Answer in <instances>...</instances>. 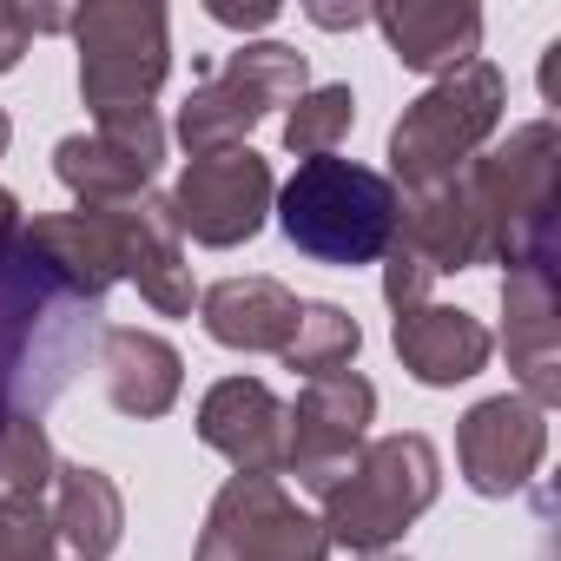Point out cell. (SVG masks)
Wrapping results in <instances>:
<instances>
[{
    "label": "cell",
    "instance_id": "cell-14",
    "mask_svg": "<svg viewBox=\"0 0 561 561\" xmlns=\"http://www.w3.org/2000/svg\"><path fill=\"white\" fill-rule=\"evenodd\" d=\"M198 443L238 476H285V403L264 377H225L198 403Z\"/></svg>",
    "mask_w": 561,
    "mask_h": 561
},
{
    "label": "cell",
    "instance_id": "cell-12",
    "mask_svg": "<svg viewBox=\"0 0 561 561\" xmlns=\"http://www.w3.org/2000/svg\"><path fill=\"white\" fill-rule=\"evenodd\" d=\"M548 456V410L528 397H482L456 430V462L476 495H515Z\"/></svg>",
    "mask_w": 561,
    "mask_h": 561
},
{
    "label": "cell",
    "instance_id": "cell-16",
    "mask_svg": "<svg viewBox=\"0 0 561 561\" xmlns=\"http://www.w3.org/2000/svg\"><path fill=\"white\" fill-rule=\"evenodd\" d=\"M100 383H106V403L119 416H165L185 390V357L159 337V331H139V324H106L100 331Z\"/></svg>",
    "mask_w": 561,
    "mask_h": 561
},
{
    "label": "cell",
    "instance_id": "cell-10",
    "mask_svg": "<svg viewBox=\"0 0 561 561\" xmlns=\"http://www.w3.org/2000/svg\"><path fill=\"white\" fill-rule=\"evenodd\" d=\"M370 416H377V383L357 377V370H337V377H311L305 397L285 410V469L324 495L351 456L370 443Z\"/></svg>",
    "mask_w": 561,
    "mask_h": 561
},
{
    "label": "cell",
    "instance_id": "cell-19",
    "mask_svg": "<svg viewBox=\"0 0 561 561\" xmlns=\"http://www.w3.org/2000/svg\"><path fill=\"white\" fill-rule=\"evenodd\" d=\"M54 528L73 548V561H106L126 535V495L106 469L93 462H60L54 469Z\"/></svg>",
    "mask_w": 561,
    "mask_h": 561
},
{
    "label": "cell",
    "instance_id": "cell-20",
    "mask_svg": "<svg viewBox=\"0 0 561 561\" xmlns=\"http://www.w3.org/2000/svg\"><path fill=\"white\" fill-rule=\"evenodd\" d=\"M126 285H139V298L159 318H192V264H185V238L165 218V198H139V225H133V251H126Z\"/></svg>",
    "mask_w": 561,
    "mask_h": 561
},
{
    "label": "cell",
    "instance_id": "cell-30",
    "mask_svg": "<svg viewBox=\"0 0 561 561\" xmlns=\"http://www.w3.org/2000/svg\"><path fill=\"white\" fill-rule=\"evenodd\" d=\"M364 561H403V554H364Z\"/></svg>",
    "mask_w": 561,
    "mask_h": 561
},
{
    "label": "cell",
    "instance_id": "cell-28",
    "mask_svg": "<svg viewBox=\"0 0 561 561\" xmlns=\"http://www.w3.org/2000/svg\"><path fill=\"white\" fill-rule=\"evenodd\" d=\"M14 225H21V198H14V192H0V238H8Z\"/></svg>",
    "mask_w": 561,
    "mask_h": 561
},
{
    "label": "cell",
    "instance_id": "cell-17",
    "mask_svg": "<svg viewBox=\"0 0 561 561\" xmlns=\"http://www.w3.org/2000/svg\"><path fill=\"white\" fill-rule=\"evenodd\" d=\"M390 337H397L403 370L416 383H430V390L469 383L489 364V351H495L489 324L469 318V311H449V305H410V311H397V331Z\"/></svg>",
    "mask_w": 561,
    "mask_h": 561
},
{
    "label": "cell",
    "instance_id": "cell-5",
    "mask_svg": "<svg viewBox=\"0 0 561 561\" xmlns=\"http://www.w3.org/2000/svg\"><path fill=\"white\" fill-rule=\"evenodd\" d=\"M73 47H80V100L93 126L152 113V93L172 73V21L159 0H100L73 14Z\"/></svg>",
    "mask_w": 561,
    "mask_h": 561
},
{
    "label": "cell",
    "instance_id": "cell-15",
    "mask_svg": "<svg viewBox=\"0 0 561 561\" xmlns=\"http://www.w3.org/2000/svg\"><path fill=\"white\" fill-rule=\"evenodd\" d=\"M370 21L383 27L390 54L410 73H456L469 60H482V8L469 0H397V8H370Z\"/></svg>",
    "mask_w": 561,
    "mask_h": 561
},
{
    "label": "cell",
    "instance_id": "cell-27",
    "mask_svg": "<svg viewBox=\"0 0 561 561\" xmlns=\"http://www.w3.org/2000/svg\"><path fill=\"white\" fill-rule=\"evenodd\" d=\"M318 27H331V34H344V27H370V8H305Z\"/></svg>",
    "mask_w": 561,
    "mask_h": 561
},
{
    "label": "cell",
    "instance_id": "cell-2",
    "mask_svg": "<svg viewBox=\"0 0 561 561\" xmlns=\"http://www.w3.org/2000/svg\"><path fill=\"white\" fill-rule=\"evenodd\" d=\"M285 238L318 257V264H337V271H357V264H377L397 238V185L390 172H370L357 159H298V172L277 185L271 198Z\"/></svg>",
    "mask_w": 561,
    "mask_h": 561
},
{
    "label": "cell",
    "instance_id": "cell-23",
    "mask_svg": "<svg viewBox=\"0 0 561 561\" xmlns=\"http://www.w3.org/2000/svg\"><path fill=\"white\" fill-rule=\"evenodd\" d=\"M54 469H60V456H54L41 416H0V489L8 495H47Z\"/></svg>",
    "mask_w": 561,
    "mask_h": 561
},
{
    "label": "cell",
    "instance_id": "cell-25",
    "mask_svg": "<svg viewBox=\"0 0 561 561\" xmlns=\"http://www.w3.org/2000/svg\"><path fill=\"white\" fill-rule=\"evenodd\" d=\"M67 8H0V73H14L34 47V34H67Z\"/></svg>",
    "mask_w": 561,
    "mask_h": 561
},
{
    "label": "cell",
    "instance_id": "cell-26",
    "mask_svg": "<svg viewBox=\"0 0 561 561\" xmlns=\"http://www.w3.org/2000/svg\"><path fill=\"white\" fill-rule=\"evenodd\" d=\"M205 14H211L218 27L251 34V27H271V21H277V0H251V8H238V0H205Z\"/></svg>",
    "mask_w": 561,
    "mask_h": 561
},
{
    "label": "cell",
    "instance_id": "cell-31",
    "mask_svg": "<svg viewBox=\"0 0 561 561\" xmlns=\"http://www.w3.org/2000/svg\"><path fill=\"white\" fill-rule=\"evenodd\" d=\"M0 495H8V489H0Z\"/></svg>",
    "mask_w": 561,
    "mask_h": 561
},
{
    "label": "cell",
    "instance_id": "cell-8",
    "mask_svg": "<svg viewBox=\"0 0 561 561\" xmlns=\"http://www.w3.org/2000/svg\"><path fill=\"white\" fill-rule=\"evenodd\" d=\"M192 561H331V535L277 476H231L205 508Z\"/></svg>",
    "mask_w": 561,
    "mask_h": 561
},
{
    "label": "cell",
    "instance_id": "cell-4",
    "mask_svg": "<svg viewBox=\"0 0 561 561\" xmlns=\"http://www.w3.org/2000/svg\"><path fill=\"white\" fill-rule=\"evenodd\" d=\"M554 165H561V133L554 119H535V126H515L508 146L476 152L456 172L482 218L489 264L554 257Z\"/></svg>",
    "mask_w": 561,
    "mask_h": 561
},
{
    "label": "cell",
    "instance_id": "cell-1",
    "mask_svg": "<svg viewBox=\"0 0 561 561\" xmlns=\"http://www.w3.org/2000/svg\"><path fill=\"white\" fill-rule=\"evenodd\" d=\"M106 305L14 225L0 238V416H47L100 351Z\"/></svg>",
    "mask_w": 561,
    "mask_h": 561
},
{
    "label": "cell",
    "instance_id": "cell-6",
    "mask_svg": "<svg viewBox=\"0 0 561 561\" xmlns=\"http://www.w3.org/2000/svg\"><path fill=\"white\" fill-rule=\"evenodd\" d=\"M502 100H508V80L489 67V60H469L456 73H443L397 126H390V172L403 179V192H423V185H443L456 179L502 126ZM390 179V185H397Z\"/></svg>",
    "mask_w": 561,
    "mask_h": 561
},
{
    "label": "cell",
    "instance_id": "cell-22",
    "mask_svg": "<svg viewBox=\"0 0 561 561\" xmlns=\"http://www.w3.org/2000/svg\"><path fill=\"white\" fill-rule=\"evenodd\" d=\"M357 126V93L337 80V87H305L291 100V119H285V146L298 159H324L344 146V133Z\"/></svg>",
    "mask_w": 561,
    "mask_h": 561
},
{
    "label": "cell",
    "instance_id": "cell-29",
    "mask_svg": "<svg viewBox=\"0 0 561 561\" xmlns=\"http://www.w3.org/2000/svg\"><path fill=\"white\" fill-rule=\"evenodd\" d=\"M8 139H14V119H8V113H0V159H8Z\"/></svg>",
    "mask_w": 561,
    "mask_h": 561
},
{
    "label": "cell",
    "instance_id": "cell-21",
    "mask_svg": "<svg viewBox=\"0 0 561 561\" xmlns=\"http://www.w3.org/2000/svg\"><path fill=\"white\" fill-rule=\"evenodd\" d=\"M357 351H364V331L344 305H298V331L277 357L305 377H337V370H351Z\"/></svg>",
    "mask_w": 561,
    "mask_h": 561
},
{
    "label": "cell",
    "instance_id": "cell-13",
    "mask_svg": "<svg viewBox=\"0 0 561 561\" xmlns=\"http://www.w3.org/2000/svg\"><path fill=\"white\" fill-rule=\"evenodd\" d=\"M502 344H508V364L528 390L535 410H548L561 397V318H554V257H528V264H508L502 277Z\"/></svg>",
    "mask_w": 561,
    "mask_h": 561
},
{
    "label": "cell",
    "instance_id": "cell-24",
    "mask_svg": "<svg viewBox=\"0 0 561 561\" xmlns=\"http://www.w3.org/2000/svg\"><path fill=\"white\" fill-rule=\"evenodd\" d=\"M0 561H60V528L41 495H0Z\"/></svg>",
    "mask_w": 561,
    "mask_h": 561
},
{
    "label": "cell",
    "instance_id": "cell-7",
    "mask_svg": "<svg viewBox=\"0 0 561 561\" xmlns=\"http://www.w3.org/2000/svg\"><path fill=\"white\" fill-rule=\"evenodd\" d=\"M311 87V60L285 41H251L225 60H198V87L179 106V139L198 152H231L257 119L291 106Z\"/></svg>",
    "mask_w": 561,
    "mask_h": 561
},
{
    "label": "cell",
    "instance_id": "cell-18",
    "mask_svg": "<svg viewBox=\"0 0 561 561\" xmlns=\"http://www.w3.org/2000/svg\"><path fill=\"white\" fill-rule=\"evenodd\" d=\"M298 305L305 298L291 285H277V277H218V285L198 298V318H205L211 344L277 357L298 331Z\"/></svg>",
    "mask_w": 561,
    "mask_h": 561
},
{
    "label": "cell",
    "instance_id": "cell-9",
    "mask_svg": "<svg viewBox=\"0 0 561 561\" xmlns=\"http://www.w3.org/2000/svg\"><path fill=\"white\" fill-rule=\"evenodd\" d=\"M271 198H277L271 159H257L251 146H231V152H198L179 172V185L165 192V218L179 238H192L205 251H231L264 231Z\"/></svg>",
    "mask_w": 561,
    "mask_h": 561
},
{
    "label": "cell",
    "instance_id": "cell-3",
    "mask_svg": "<svg viewBox=\"0 0 561 561\" xmlns=\"http://www.w3.org/2000/svg\"><path fill=\"white\" fill-rule=\"evenodd\" d=\"M443 489V456L430 436L403 430V436H370L351 469L318 495V522L331 535V548L344 541L351 554H383Z\"/></svg>",
    "mask_w": 561,
    "mask_h": 561
},
{
    "label": "cell",
    "instance_id": "cell-11",
    "mask_svg": "<svg viewBox=\"0 0 561 561\" xmlns=\"http://www.w3.org/2000/svg\"><path fill=\"white\" fill-rule=\"evenodd\" d=\"M165 159V119L159 113H133L93 133H67L54 146V172L80 205H133L146 198V185L159 179Z\"/></svg>",
    "mask_w": 561,
    "mask_h": 561
}]
</instances>
